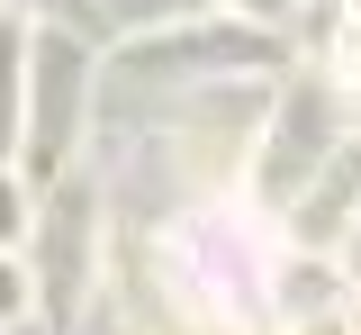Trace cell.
I'll return each instance as SVG.
<instances>
[{
  "label": "cell",
  "mask_w": 361,
  "mask_h": 335,
  "mask_svg": "<svg viewBox=\"0 0 361 335\" xmlns=\"http://www.w3.org/2000/svg\"><path fill=\"white\" fill-rule=\"evenodd\" d=\"M353 73H361V37H353Z\"/></svg>",
  "instance_id": "cell-1"
},
{
  "label": "cell",
  "mask_w": 361,
  "mask_h": 335,
  "mask_svg": "<svg viewBox=\"0 0 361 335\" xmlns=\"http://www.w3.org/2000/svg\"><path fill=\"white\" fill-rule=\"evenodd\" d=\"M316 335H343V327H316Z\"/></svg>",
  "instance_id": "cell-2"
}]
</instances>
